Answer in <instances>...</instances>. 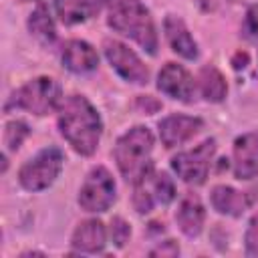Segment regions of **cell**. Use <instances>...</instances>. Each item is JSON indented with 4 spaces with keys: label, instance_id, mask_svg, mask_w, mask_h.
<instances>
[{
    "label": "cell",
    "instance_id": "1",
    "mask_svg": "<svg viewBox=\"0 0 258 258\" xmlns=\"http://www.w3.org/2000/svg\"><path fill=\"white\" fill-rule=\"evenodd\" d=\"M58 129L77 153L93 155L101 139L103 123L83 95H71L58 107Z\"/></svg>",
    "mask_w": 258,
    "mask_h": 258
},
{
    "label": "cell",
    "instance_id": "2",
    "mask_svg": "<svg viewBox=\"0 0 258 258\" xmlns=\"http://www.w3.org/2000/svg\"><path fill=\"white\" fill-rule=\"evenodd\" d=\"M107 24L115 32L135 40L149 54H155L157 50L155 24L149 10L139 0H109Z\"/></svg>",
    "mask_w": 258,
    "mask_h": 258
},
{
    "label": "cell",
    "instance_id": "3",
    "mask_svg": "<svg viewBox=\"0 0 258 258\" xmlns=\"http://www.w3.org/2000/svg\"><path fill=\"white\" fill-rule=\"evenodd\" d=\"M151 151H153V135L147 127L137 125L131 127L127 133H123L113 149V157L117 161V167L121 175L135 183L143 175H147L153 165H151Z\"/></svg>",
    "mask_w": 258,
    "mask_h": 258
},
{
    "label": "cell",
    "instance_id": "4",
    "mask_svg": "<svg viewBox=\"0 0 258 258\" xmlns=\"http://www.w3.org/2000/svg\"><path fill=\"white\" fill-rule=\"evenodd\" d=\"M60 97H62L60 85L54 79L36 77L32 81H28L26 85H22L20 89H16L8 97L4 111L24 109L34 115H48L60 107Z\"/></svg>",
    "mask_w": 258,
    "mask_h": 258
},
{
    "label": "cell",
    "instance_id": "5",
    "mask_svg": "<svg viewBox=\"0 0 258 258\" xmlns=\"http://www.w3.org/2000/svg\"><path fill=\"white\" fill-rule=\"evenodd\" d=\"M62 169V153L58 147H44L32 159H28L20 171L18 181L28 191H40L54 183Z\"/></svg>",
    "mask_w": 258,
    "mask_h": 258
},
{
    "label": "cell",
    "instance_id": "6",
    "mask_svg": "<svg viewBox=\"0 0 258 258\" xmlns=\"http://www.w3.org/2000/svg\"><path fill=\"white\" fill-rule=\"evenodd\" d=\"M214 153H216V141L206 139L198 147L177 153L171 159V167L181 181H185L189 185H202L208 177Z\"/></svg>",
    "mask_w": 258,
    "mask_h": 258
},
{
    "label": "cell",
    "instance_id": "7",
    "mask_svg": "<svg viewBox=\"0 0 258 258\" xmlns=\"http://www.w3.org/2000/svg\"><path fill=\"white\" fill-rule=\"evenodd\" d=\"M115 202V181L107 167L97 165L85 177L79 191V206L85 212H105Z\"/></svg>",
    "mask_w": 258,
    "mask_h": 258
},
{
    "label": "cell",
    "instance_id": "8",
    "mask_svg": "<svg viewBox=\"0 0 258 258\" xmlns=\"http://www.w3.org/2000/svg\"><path fill=\"white\" fill-rule=\"evenodd\" d=\"M103 48H105V56H107L109 64L117 71L119 77H123L129 83H135V85H145L149 81L147 67L127 44L109 38V40H105Z\"/></svg>",
    "mask_w": 258,
    "mask_h": 258
},
{
    "label": "cell",
    "instance_id": "9",
    "mask_svg": "<svg viewBox=\"0 0 258 258\" xmlns=\"http://www.w3.org/2000/svg\"><path fill=\"white\" fill-rule=\"evenodd\" d=\"M157 89L171 99L191 103L196 95V81L181 64L167 62L157 75Z\"/></svg>",
    "mask_w": 258,
    "mask_h": 258
},
{
    "label": "cell",
    "instance_id": "10",
    "mask_svg": "<svg viewBox=\"0 0 258 258\" xmlns=\"http://www.w3.org/2000/svg\"><path fill=\"white\" fill-rule=\"evenodd\" d=\"M232 169L236 179H252L258 175V131L244 133L234 141Z\"/></svg>",
    "mask_w": 258,
    "mask_h": 258
},
{
    "label": "cell",
    "instance_id": "11",
    "mask_svg": "<svg viewBox=\"0 0 258 258\" xmlns=\"http://www.w3.org/2000/svg\"><path fill=\"white\" fill-rule=\"evenodd\" d=\"M204 121L191 115H169L159 121V139L165 147H175L202 129Z\"/></svg>",
    "mask_w": 258,
    "mask_h": 258
},
{
    "label": "cell",
    "instance_id": "12",
    "mask_svg": "<svg viewBox=\"0 0 258 258\" xmlns=\"http://www.w3.org/2000/svg\"><path fill=\"white\" fill-rule=\"evenodd\" d=\"M60 58H62V64L71 73H79V75L81 73H91L99 64L97 50L89 42L79 40V38H73V40H67L64 42L62 52H60Z\"/></svg>",
    "mask_w": 258,
    "mask_h": 258
},
{
    "label": "cell",
    "instance_id": "13",
    "mask_svg": "<svg viewBox=\"0 0 258 258\" xmlns=\"http://www.w3.org/2000/svg\"><path fill=\"white\" fill-rule=\"evenodd\" d=\"M204 220H206V210H204L200 198L196 194H185L175 212V222H177L179 230L187 238H196L202 232Z\"/></svg>",
    "mask_w": 258,
    "mask_h": 258
},
{
    "label": "cell",
    "instance_id": "14",
    "mask_svg": "<svg viewBox=\"0 0 258 258\" xmlns=\"http://www.w3.org/2000/svg\"><path fill=\"white\" fill-rule=\"evenodd\" d=\"M163 30H165V38H167L173 52H177L179 56H183L187 60L198 56V44H196L194 36L189 34V30L181 18L169 14L163 20Z\"/></svg>",
    "mask_w": 258,
    "mask_h": 258
},
{
    "label": "cell",
    "instance_id": "15",
    "mask_svg": "<svg viewBox=\"0 0 258 258\" xmlns=\"http://www.w3.org/2000/svg\"><path fill=\"white\" fill-rule=\"evenodd\" d=\"M71 244L79 252H87V254L101 252L105 248V244H107V232H105L103 222H99V220L81 222L73 232Z\"/></svg>",
    "mask_w": 258,
    "mask_h": 258
},
{
    "label": "cell",
    "instance_id": "16",
    "mask_svg": "<svg viewBox=\"0 0 258 258\" xmlns=\"http://www.w3.org/2000/svg\"><path fill=\"white\" fill-rule=\"evenodd\" d=\"M107 0H54L56 16L62 24H79L97 16Z\"/></svg>",
    "mask_w": 258,
    "mask_h": 258
},
{
    "label": "cell",
    "instance_id": "17",
    "mask_svg": "<svg viewBox=\"0 0 258 258\" xmlns=\"http://www.w3.org/2000/svg\"><path fill=\"white\" fill-rule=\"evenodd\" d=\"M210 202L218 214H226V216H234V218L242 216L250 204L246 194H242L230 185H216L210 194Z\"/></svg>",
    "mask_w": 258,
    "mask_h": 258
},
{
    "label": "cell",
    "instance_id": "18",
    "mask_svg": "<svg viewBox=\"0 0 258 258\" xmlns=\"http://www.w3.org/2000/svg\"><path fill=\"white\" fill-rule=\"evenodd\" d=\"M198 89L202 93V97L210 103H220L224 101L226 93H228V87H226V81H224V75L208 64V67H202V71L198 73Z\"/></svg>",
    "mask_w": 258,
    "mask_h": 258
},
{
    "label": "cell",
    "instance_id": "19",
    "mask_svg": "<svg viewBox=\"0 0 258 258\" xmlns=\"http://www.w3.org/2000/svg\"><path fill=\"white\" fill-rule=\"evenodd\" d=\"M28 30L32 36H36L44 44H50L54 40V36H56L54 24H52V18H50L44 4H38L32 10V14L28 16Z\"/></svg>",
    "mask_w": 258,
    "mask_h": 258
},
{
    "label": "cell",
    "instance_id": "20",
    "mask_svg": "<svg viewBox=\"0 0 258 258\" xmlns=\"http://www.w3.org/2000/svg\"><path fill=\"white\" fill-rule=\"evenodd\" d=\"M145 177H147L149 189H151L157 204H169L175 198V185L165 171H153L151 169Z\"/></svg>",
    "mask_w": 258,
    "mask_h": 258
},
{
    "label": "cell",
    "instance_id": "21",
    "mask_svg": "<svg viewBox=\"0 0 258 258\" xmlns=\"http://www.w3.org/2000/svg\"><path fill=\"white\" fill-rule=\"evenodd\" d=\"M28 133H30V129L24 121H18V119L8 121L6 127H4V145H6V149L16 151L22 145V141L28 137Z\"/></svg>",
    "mask_w": 258,
    "mask_h": 258
},
{
    "label": "cell",
    "instance_id": "22",
    "mask_svg": "<svg viewBox=\"0 0 258 258\" xmlns=\"http://www.w3.org/2000/svg\"><path fill=\"white\" fill-rule=\"evenodd\" d=\"M133 206L139 214H149L155 206V198L149 189L147 177L143 175L139 181H135V191H133Z\"/></svg>",
    "mask_w": 258,
    "mask_h": 258
},
{
    "label": "cell",
    "instance_id": "23",
    "mask_svg": "<svg viewBox=\"0 0 258 258\" xmlns=\"http://www.w3.org/2000/svg\"><path fill=\"white\" fill-rule=\"evenodd\" d=\"M129 236H131L129 224H127L123 218H113V220H111V240L115 242V246L123 248L125 242L129 240Z\"/></svg>",
    "mask_w": 258,
    "mask_h": 258
},
{
    "label": "cell",
    "instance_id": "24",
    "mask_svg": "<svg viewBox=\"0 0 258 258\" xmlns=\"http://www.w3.org/2000/svg\"><path fill=\"white\" fill-rule=\"evenodd\" d=\"M242 32L246 38H258V4L250 6L242 24Z\"/></svg>",
    "mask_w": 258,
    "mask_h": 258
},
{
    "label": "cell",
    "instance_id": "25",
    "mask_svg": "<svg viewBox=\"0 0 258 258\" xmlns=\"http://www.w3.org/2000/svg\"><path fill=\"white\" fill-rule=\"evenodd\" d=\"M244 242H246V252L250 256H256L258 254V214L250 220L246 236H244Z\"/></svg>",
    "mask_w": 258,
    "mask_h": 258
},
{
    "label": "cell",
    "instance_id": "26",
    "mask_svg": "<svg viewBox=\"0 0 258 258\" xmlns=\"http://www.w3.org/2000/svg\"><path fill=\"white\" fill-rule=\"evenodd\" d=\"M149 254H151V256H177V254H179V246H177L173 240H165L163 244L155 246Z\"/></svg>",
    "mask_w": 258,
    "mask_h": 258
},
{
    "label": "cell",
    "instance_id": "27",
    "mask_svg": "<svg viewBox=\"0 0 258 258\" xmlns=\"http://www.w3.org/2000/svg\"><path fill=\"white\" fill-rule=\"evenodd\" d=\"M137 107L145 109V113H155L161 105H159L157 101H153V97H139V99H137Z\"/></svg>",
    "mask_w": 258,
    "mask_h": 258
},
{
    "label": "cell",
    "instance_id": "28",
    "mask_svg": "<svg viewBox=\"0 0 258 258\" xmlns=\"http://www.w3.org/2000/svg\"><path fill=\"white\" fill-rule=\"evenodd\" d=\"M232 64H234V69H244L248 64V54L246 52H236V56L232 58Z\"/></svg>",
    "mask_w": 258,
    "mask_h": 258
}]
</instances>
